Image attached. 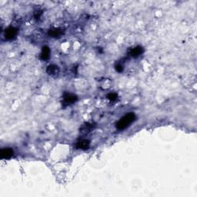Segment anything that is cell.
<instances>
[{"label": "cell", "mask_w": 197, "mask_h": 197, "mask_svg": "<svg viewBox=\"0 0 197 197\" xmlns=\"http://www.w3.org/2000/svg\"><path fill=\"white\" fill-rule=\"evenodd\" d=\"M13 155V150L11 148H6V149H2L0 152V157L2 159H9Z\"/></svg>", "instance_id": "obj_2"}, {"label": "cell", "mask_w": 197, "mask_h": 197, "mask_svg": "<svg viewBox=\"0 0 197 197\" xmlns=\"http://www.w3.org/2000/svg\"><path fill=\"white\" fill-rule=\"evenodd\" d=\"M64 101H65V103L71 104L75 102H76L78 100V98L76 96H75L73 94L70 93H65L63 96Z\"/></svg>", "instance_id": "obj_5"}, {"label": "cell", "mask_w": 197, "mask_h": 197, "mask_svg": "<svg viewBox=\"0 0 197 197\" xmlns=\"http://www.w3.org/2000/svg\"><path fill=\"white\" fill-rule=\"evenodd\" d=\"M116 69L117 72H119V73H122L123 71V66L122 65H117L116 66Z\"/></svg>", "instance_id": "obj_12"}, {"label": "cell", "mask_w": 197, "mask_h": 197, "mask_svg": "<svg viewBox=\"0 0 197 197\" xmlns=\"http://www.w3.org/2000/svg\"><path fill=\"white\" fill-rule=\"evenodd\" d=\"M50 56V49L48 46H43L42 49V53H41V59L43 60H48Z\"/></svg>", "instance_id": "obj_7"}, {"label": "cell", "mask_w": 197, "mask_h": 197, "mask_svg": "<svg viewBox=\"0 0 197 197\" xmlns=\"http://www.w3.org/2000/svg\"><path fill=\"white\" fill-rule=\"evenodd\" d=\"M143 52V49L141 46H136L135 48L132 49L131 50V56L132 57H138L139 56H140L142 53Z\"/></svg>", "instance_id": "obj_8"}, {"label": "cell", "mask_w": 197, "mask_h": 197, "mask_svg": "<svg viewBox=\"0 0 197 197\" xmlns=\"http://www.w3.org/2000/svg\"><path fill=\"white\" fill-rule=\"evenodd\" d=\"M17 35V29L14 27H9L5 31V36L7 39H12Z\"/></svg>", "instance_id": "obj_3"}, {"label": "cell", "mask_w": 197, "mask_h": 197, "mask_svg": "<svg viewBox=\"0 0 197 197\" xmlns=\"http://www.w3.org/2000/svg\"><path fill=\"white\" fill-rule=\"evenodd\" d=\"M90 142L89 140H81V141H79L76 143V148L77 149H83V150H86V149H88L89 148Z\"/></svg>", "instance_id": "obj_6"}, {"label": "cell", "mask_w": 197, "mask_h": 197, "mask_svg": "<svg viewBox=\"0 0 197 197\" xmlns=\"http://www.w3.org/2000/svg\"><path fill=\"white\" fill-rule=\"evenodd\" d=\"M135 119H136V115L134 113H128L126 115H125L124 116H123V118H121L117 122L116 126L119 130H123V129L127 128L129 126H130L132 123H133Z\"/></svg>", "instance_id": "obj_1"}, {"label": "cell", "mask_w": 197, "mask_h": 197, "mask_svg": "<svg viewBox=\"0 0 197 197\" xmlns=\"http://www.w3.org/2000/svg\"><path fill=\"white\" fill-rule=\"evenodd\" d=\"M107 98L110 101H115L117 98H118V95H117L116 92H111V93L108 94Z\"/></svg>", "instance_id": "obj_11"}, {"label": "cell", "mask_w": 197, "mask_h": 197, "mask_svg": "<svg viewBox=\"0 0 197 197\" xmlns=\"http://www.w3.org/2000/svg\"><path fill=\"white\" fill-rule=\"evenodd\" d=\"M63 34V32L60 29H52V30H50L49 32V35L50 36L53 37V38H56V37H59L61 35Z\"/></svg>", "instance_id": "obj_9"}, {"label": "cell", "mask_w": 197, "mask_h": 197, "mask_svg": "<svg viewBox=\"0 0 197 197\" xmlns=\"http://www.w3.org/2000/svg\"><path fill=\"white\" fill-rule=\"evenodd\" d=\"M93 129L92 125L89 124V123H85L81 129H79V131L82 132H89V131H91Z\"/></svg>", "instance_id": "obj_10"}, {"label": "cell", "mask_w": 197, "mask_h": 197, "mask_svg": "<svg viewBox=\"0 0 197 197\" xmlns=\"http://www.w3.org/2000/svg\"><path fill=\"white\" fill-rule=\"evenodd\" d=\"M46 73H48L50 76H57L60 73V69L59 67L56 65H50L47 67L46 69Z\"/></svg>", "instance_id": "obj_4"}]
</instances>
